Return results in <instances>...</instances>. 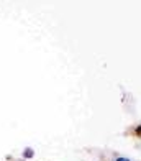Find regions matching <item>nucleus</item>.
<instances>
[{
	"mask_svg": "<svg viewBox=\"0 0 141 161\" xmlns=\"http://www.w3.org/2000/svg\"><path fill=\"white\" fill-rule=\"evenodd\" d=\"M117 161H130V159H127V158H118Z\"/></svg>",
	"mask_w": 141,
	"mask_h": 161,
	"instance_id": "nucleus-2",
	"label": "nucleus"
},
{
	"mask_svg": "<svg viewBox=\"0 0 141 161\" xmlns=\"http://www.w3.org/2000/svg\"><path fill=\"white\" fill-rule=\"evenodd\" d=\"M136 133H138V135H141V127H138V128H136Z\"/></svg>",
	"mask_w": 141,
	"mask_h": 161,
	"instance_id": "nucleus-3",
	"label": "nucleus"
},
{
	"mask_svg": "<svg viewBox=\"0 0 141 161\" xmlns=\"http://www.w3.org/2000/svg\"><path fill=\"white\" fill-rule=\"evenodd\" d=\"M33 156V150L31 148H26L25 150V158H31Z\"/></svg>",
	"mask_w": 141,
	"mask_h": 161,
	"instance_id": "nucleus-1",
	"label": "nucleus"
}]
</instances>
